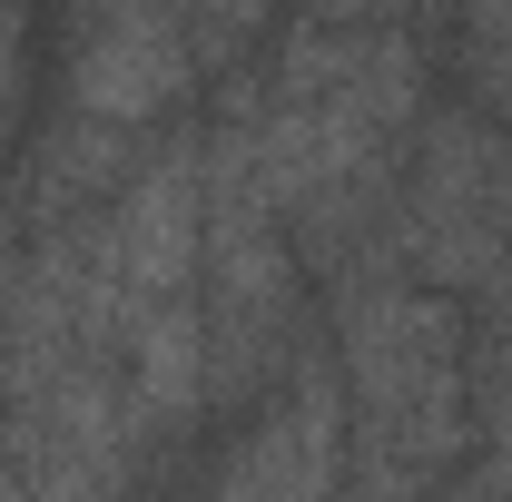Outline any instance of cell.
<instances>
[{
    "label": "cell",
    "mask_w": 512,
    "mask_h": 502,
    "mask_svg": "<svg viewBox=\"0 0 512 502\" xmlns=\"http://www.w3.org/2000/svg\"><path fill=\"white\" fill-rule=\"evenodd\" d=\"M394 247L424 286H493L512 296V148L473 109L424 128L414 178L394 197Z\"/></svg>",
    "instance_id": "cell-1"
},
{
    "label": "cell",
    "mask_w": 512,
    "mask_h": 502,
    "mask_svg": "<svg viewBox=\"0 0 512 502\" xmlns=\"http://www.w3.org/2000/svg\"><path fill=\"white\" fill-rule=\"evenodd\" d=\"M217 502H345V394L316 355L256 414V434L227 453Z\"/></svg>",
    "instance_id": "cell-2"
},
{
    "label": "cell",
    "mask_w": 512,
    "mask_h": 502,
    "mask_svg": "<svg viewBox=\"0 0 512 502\" xmlns=\"http://www.w3.org/2000/svg\"><path fill=\"white\" fill-rule=\"evenodd\" d=\"M188 79V0H79V109L99 128L148 119Z\"/></svg>",
    "instance_id": "cell-3"
},
{
    "label": "cell",
    "mask_w": 512,
    "mask_h": 502,
    "mask_svg": "<svg viewBox=\"0 0 512 502\" xmlns=\"http://www.w3.org/2000/svg\"><path fill=\"white\" fill-rule=\"evenodd\" d=\"M473 79H483V99H493V119L512 128V30H493V40L473 50Z\"/></svg>",
    "instance_id": "cell-4"
},
{
    "label": "cell",
    "mask_w": 512,
    "mask_h": 502,
    "mask_svg": "<svg viewBox=\"0 0 512 502\" xmlns=\"http://www.w3.org/2000/svg\"><path fill=\"white\" fill-rule=\"evenodd\" d=\"M473 10H493V20H512V0H473Z\"/></svg>",
    "instance_id": "cell-5"
}]
</instances>
